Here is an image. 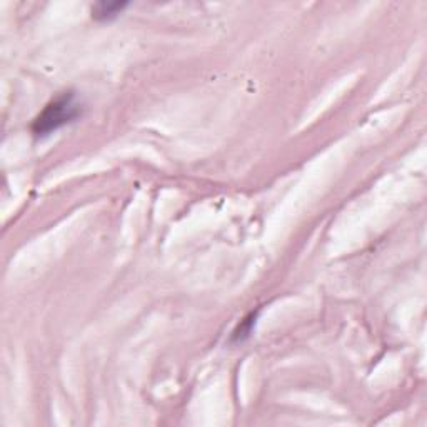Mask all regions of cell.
I'll use <instances>...</instances> for the list:
<instances>
[{"instance_id":"cell-1","label":"cell","mask_w":427,"mask_h":427,"mask_svg":"<svg viewBox=\"0 0 427 427\" xmlns=\"http://www.w3.org/2000/svg\"><path fill=\"white\" fill-rule=\"evenodd\" d=\"M82 113H84L82 102L77 101L74 90H67V92L58 94L42 109V112L32 122L30 132L37 139L47 137L62 127L75 122L82 117Z\"/></svg>"},{"instance_id":"cell-2","label":"cell","mask_w":427,"mask_h":427,"mask_svg":"<svg viewBox=\"0 0 427 427\" xmlns=\"http://www.w3.org/2000/svg\"><path fill=\"white\" fill-rule=\"evenodd\" d=\"M127 7H129V2H125V0H116V2H97L94 4L92 8H90V16H92V19L95 22L106 24V22L116 20Z\"/></svg>"},{"instance_id":"cell-3","label":"cell","mask_w":427,"mask_h":427,"mask_svg":"<svg viewBox=\"0 0 427 427\" xmlns=\"http://www.w3.org/2000/svg\"><path fill=\"white\" fill-rule=\"evenodd\" d=\"M257 316H259V311L251 312L249 316H245L244 319L240 321V324L234 329L233 335H230V342H233V344H242L249 338H251L254 327H256Z\"/></svg>"}]
</instances>
